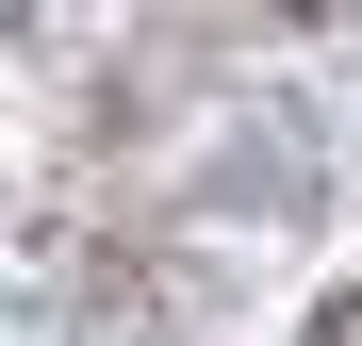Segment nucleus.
<instances>
[{"mask_svg":"<svg viewBox=\"0 0 362 346\" xmlns=\"http://www.w3.org/2000/svg\"><path fill=\"white\" fill-rule=\"evenodd\" d=\"M313 346H362V297H346V313H329V330H313Z\"/></svg>","mask_w":362,"mask_h":346,"instance_id":"obj_1","label":"nucleus"}]
</instances>
